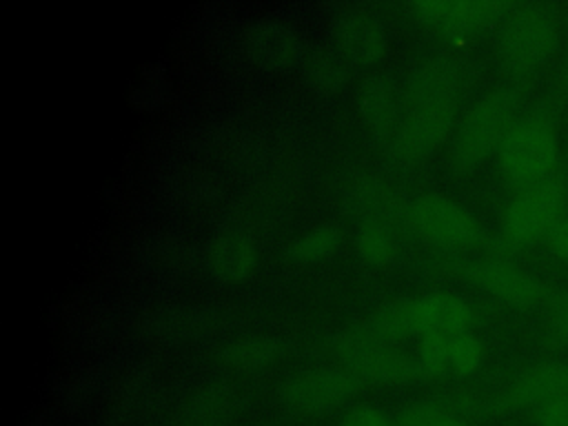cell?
Listing matches in <instances>:
<instances>
[{"label": "cell", "mask_w": 568, "mask_h": 426, "mask_svg": "<svg viewBox=\"0 0 568 426\" xmlns=\"http://www.w3.org/2000/svg\"><path fill=\"white\" fill-rule=\"evenodd\" d=\"M521 98V87L497 84L459 115L448 140V169L455 175L473 173L488 155L497 153L508 129L519 118Z\"/></svg>", "instance_id": "1"}, {"label": "cell", "mask_w": 568, "mask_h": 426, "mask_svg": "<svg viewBox=\"0 0 568 426\" xmlns=\"http://www.w3.org/2000/svg\"><path fill=\"white\" fill-rule=\"evenodd\" d=\"M559 44L555 13L541 2H515L499 20L495 55L508 84L526 87Z\"/></svg>", "instance_id": "2"}, {"label": "cell", "mask_w": 568, "mask_h": 426, "mask_svg": "<svg viewBox=\"0 0 568 426\" xmlns=\"http://www.w3.org/2000/svg\"><path fill=\"white\" fill-rule=\"evenodd\" d=\"M366 322L386 344H393L406 335L424 333H464L475 324L473 306L457 293L428 291L393 300L373 311Z\"/></svg>", "instance_id": "3"}, {"label": "cell", "mask_w": 568, "mask_h": 426, "mask_svg": "<svg viewBox=\"0 0 568 426\" xmlns=\"http://www.w3.org/2000/svg\"><path fill=\"white\" fill-rule=\"evenodd\" d=\"M497 166L517 191L555 175L559 140L548 106H537L515 120L497 149Z\"/></svg>", "instance_id": "4"}, {"label": "cell", "mask_w": 568, "mask_h": 426, "mask_svg": "<svg viewBox=\"0 0 568 426\" xmlns=\"http://www.w3.org/2000/svg\"><path fill=\"white\" fill-rule=\"evenodd\" d=\"M566 197L568 191L561 175L517 191L501 213V242L515 248L546 240L550 229L566 215Z\"/></svg>", "instance_id": "5"}, {"label": "cell", "mask_w": 568, "mask_h": 426, "mask_svg": "<svg viewBox=\"0 0 568 426\" xmlns=\"http://www.w3.org/2000/svg\"><path fill=\"white\" fill-rule=\"evenodd\" d=\"M457 120L459 98L404 106V115L388 140V151L399 162H417L450 140Z\"/></svg>", "instance_id": "6"}, {"label": "cell", "mask_w": 568, "mask_h": 426, "mask_svg": "<svg viewBox=\"0 0 568 426\" xmlns=\"http://www.w3.org/2000/svg\"><path fill=\"white\" fill-rule=\"evenodd\" d=\"M444 266L515 308H535L541 302H548L552 293L546 282L501 255H488L477 260H448Z\"/></svg>", "instance_id": "7"}, {"label": "cell", "mask_w": 568, "mask_h": 426, "mask_svg": "<svg viewBox=\"0 0 568 426\" xmlns=\"http://www.w3.org/2000/svg\"><path fill=\"white\" fill-rule=\"evenodd\" d=\"M364 382L342 362L315 364L284 377L277 386L280 399L297 413H324L351 399Z\"/></svg>", "instance_id": "8"}, {"label": "cell", "mask_w": 568, "mask_h": 426, "mask_svg": "<svg viewBox=\"0 0 568 426\" xmlns=\"http://www.w3.org/2000/svg\"><path fill=\"white\" fill-rule=\"evenodd\" d=\"M408 220L435 244L477 246L488 240L481 222L464 204L439 191L417 193L408 204Z\"/></svg>", "instance_id": "9"}, {"label": "cell", "mask_w": 568, "mask_h": 426, "mask_svg": "<svg viewBox=\"0 0 568 426\" xmlns=\"http://www.w3.org/2000/svg\"><path fill=\"white\" fill-rule=\"evenodd\" d=\"M224 322L220 308L209 304H160L135 317V331L144 339L182 344L215 333Z\"/></svg>", "instance_id": "10"}, {"label": "cell", "mask_w": 568, "mask_h": 426, "mask_svg": "<svg viewBox=\"0 0 568 426\" xmlns=\"http://www.w3.org/2000/svg\"><path fill=\"white\" fill-rule=\"evenodd\" d=\"M331 44L351 62L368 67L388 49L384 20L366 7H339L328 18Z\"/></svg>", "instance_id": "11"}, {"label": "cell", "mask_w": 568, "mask_h": 426, "mask_svg": "<svg viewBox=\"0 0 568 426\" xmlns=\"http://www.w3.org/2000/svg\"><path fill=\"white\" fill-rule=\"evenodd\" d=\"M568 395V359H546L519 371L497 395L477 404L481 413L532 408L539 402Z\"/></svg>", "instance_id": "12"}, {"label": "cell", "mask_w": 568, "mask_h": 426, "mask_svg": "<svg viewBox=\"0 0 568 426\" xmlns=\"http://www.w3.org/2000/svg\"><path fill=\"white\" fill-rule=\"evenodd\" d=\"M244 53L266 71H282L302 60L306 49L302 33L280 16H260L240 31Z\"/></svg>", "instance_id": "13"}, {"label": "cell", "mask_w": 568, "mask_h": 426, "mask_svg": "<svg viewBox=\"0 0 568 426\" xmlns=\"http://www.w3.org/2000/svg\"><path fill=\"white\" fill-rule=\"evenodd\" d=\"M464 84V67L448 53H430L419 58L406 73L404 82V106L459 98Z\"/></svg>", "instance_id": "14"}, {"label": "cell", "mask_w": 568, "mask_h": 426, "mask_svg": "<svg viewBox=\"0 0 568 426\" xmlns=\"http://www.w3.org/2000/svg\"><path fill=\"white\" fill-rule=\"evenodd\" d=\"M364 384H404L426 377L417 355H410L393 344H373L342 359Z\"/></svg>", "instance_id": "15"}, {"label": "cell", "mask_w": 568, "mask_h": 426, "mask_svg": "<svg viewBox=\"0 0 568 426\" xmlns=\"http://www.w3.org/2000/svg\"><path fill=\"white\" fill-rule=\"evenodd\" d=\"M344 202L362 215V220H377L393 229V224L408 220V204L379 175H355L344 189Z\"/></svg>", "instance_id": "16"}, {"label": "cell", "mask_w": 568, "mask_h": 426, "mask_svg": "<svg viewBox=\"0 0 568 426\" xmlns=\"http://www.w3.org/2000/svg\"><path fill=\"white\" fill-rule=\"evenodd\" d=\"M357 109L371 138L388 142L397 126V89L384 71H373L357 87Z\"/></svg>", "instance_id": "17"}, {"label": "cell", "mask_w": 568, "mask_h": 426, "mask_svg": "<svg viewBox=\"0 0 568 426\" xmlns=\"http://www.w3.org/2000/svg\"><path fill=\"white\" fill-rule=\"evenodd\" d=\"M242 406V393L229 382L193 388L180 406L182 426H224Z\"/></svg>", "instance_id": "18"}, {"label": "cell", "mask_w": 568, "mask_h": 426, "mask_svg": "<svg viewBox=\"0 0 568 426\" xmlns=\"http://www.w3.org/2000/svg\"><path fill=\"white\" fill-rule=\"evenodd\" d=\"M204 264L215 277L237 282L253 273L257 264V246L246 233L222 231L206 242Z\"/></svg>", "instance_id": "19"}, {"label": "cell", "mask_w": 568, "mask_h": 426, "mask_svg": "<svg viewBox=\"0 0 568 426\" xmlns=\"http://www.w3.org/2000/svg\"><path fill=\"white\" fill-rule=\"evenodd\" d=\"M513 4V0H450L439 29L450 40H466L499 22Z\"/></svg>", "instance_id": "20"}, {"label": "cell", "mask_w": 568, "mask_h": 426, "mask_svg": "<svg viewBox=\"0 0 568 426\" xmlns=\"http://www.w3.org/2000/svg\"><path fill=\"white\" fill-rule=\"evenodd\" d=\"M286 351V339L273 333H246L226 339L217 346L215 357L224 366L253 371L280 359Z\"/></svg>", "instance_id": "21"}, {"label": "cell", "mask_w": 568, "mask_h": 426, "mask_svg": "<svg viewBox=\"0 0 568 426\" xmlns=\"http://www.w3.org/2000/svg\"><path fill=\"white\" fill-rule=\"evenodd\" d=\"M300 67L306 82L322 93H337L351 82V62L328 42L306 44Z\"/></svg>", "instance_id": "22"}, {"label": "cell", "mask_w": 568, "mask_h": 426, "mask_svg": "<svg viewBox=\"0 0 568 426\" xmlns=\"http://www.w3.org/2000/svg\"><path fill=\"white\" fill-rule=\"evenodd\" d=\"M344 231L335 222H322L311 226L306 233L297 235L286 246V255L295 262H313L320 257H326L342 244Z\"/></svg>", "instance_id": "23"}, {"label": "cell", "mask_w": 568, "mask_h": 426, "mask_svg": "<svg viewBox=\"0 0 568 426\" xmlns=\"http://www.w3.org/2000/svg\"><path fill=\"white\" fill-rule=\"evenodd\" d=\"M355 244H357L359 255L375 266L388 264L395 255L393 229L377 220H362L357 235H355Z\"/></svg>", "instance_id": "24"}, {"label": "cell", "mask_w": 568, "mask_h": 426, "mask_svg": "<svg viewBox=\"0 0 568 426\" xmlns=\"http://www.w3.org/2000/svg\"><path fill=\"white\" fill-rule=\"evenodd\" d=\"M260 142L262 140L255 133L237 126H224L211 138L215 151L224 160L235 164H248L251 160H255L260 155Z\"/></svg>", "instance_id": "25"}, {"label": "cell", "mask_w": 568, "mask_h": 426, "mask_svg": "<svg viewBox=\"0 0 568 426\" xmlns=\"http://www.w3.org/2000/svg\"><path fill=\"white\" fill-rule=\"evenodd\" d=\"M173 193L180 202L197 206V204H209L222 195V182L202 169H189L180 178H175Z\"/></svg>", "instance_id": "26"}, {"label": "cell", "mask_w": 568, "mask_h": 426, "mask_svg": "<svg viewBox=\"0 0 568 426\" xmlns=\"http://www.w3.org/2000/svg\"><path fill=\"white\" fill-rule=\"evenodd\" d=\"M484 357V344L470 331L455 333L448 337V362L457 375H470L479 368Z\"/></svg>", "instance_id": "27"}, {"label": "cell", "mask_w": 568, "mask_h": 426, "mask_svg": "<svg viewBox=\"0 0 568 426\" xmlns=\"http://www.w3.org/2000/svg\"><path fill=\"white\" fill-rule=\"evenodd\" d=\"M448 337L446 333H424L419 335V362L426 377H439L450 371L448 362Z\"/></svg>", "instance_id": "28"}, {"label": "cell", "mask_w": 568, "mask_h": 426, "mask_svg": "<svg viewBox=\"0 0 568 426\" xmlns=\"http://www.w3.org/2000/svg\"><path fill=\"white\" fill-rule=\"evenodd\" d=\"M535 426H568V395H557L530 408Z\"/></svg>", "instance_id": "29"}, {"label": "cell", "mask_w": 568, "mask_h": 426, "mask_svg": "<svg viewBox=\"0 0 568 426\" xmlns=\"http://www.w3.org/2000/svg\"><path fill=\"white\" fill-rule=\"evenodd\" d=\"M444 413L448 410L437 402H415L406 406L393 422L395 426H433V422Z\"/></svg>", "instance_id": "30"}, {"label": "cell", "mask_w": 568, "mask_h": 426, "mask_svg": "<svg viewBox=\"0 0 568 426\" xmlns=\"http://www.w3.org/2000/svg\"><path fill=\"white\" fill-rule=\"evenodd\" d=\"M339 426H395V422L373 404L353 406L342 419Z\"/></svg>", "instance_id": "31"}, {"label": "cell", "mask_w": 568, "mask_h": 426, "mask_svg": "<svg viewBox=\"0 0 568 426\" xmlns=\"http://www.w3.org/2000/svg\"><path fill=\"white\" fill-rule=\"evenodd\" d=\"M546 304L550 311V324L555 333L564 342H568V291H552Z\"/></svg>", "instance_id": "32"}, {"label": "cell", "mask_w": 568, "mask_h": 426, "mask_svg": "<svg viewBox=\"0 0 568 426\" xmlns=\"http://www.w3.org/2000/svg\"><path fill=\"white\" fill-rule=\"evenodd\" d=\"M450 7V0H415L410 2V11L417 16V20L426 24H442L446 11Z\"/></svg>", "instance_id": "33"}, {"label": "cell", "mask_w": 568, "mask_h": 426, "mask_svg": "<svg viewBox=\"0 0 568 426\" xmlns=\"http://www.w3.org/2000/svg\"><path fill=\"white\" fill-rule=\"evenodd\" d=\"M544 242L548 244V248H550L557 257H561V260L568 262V215H564V217L550 229V233L546 235Z\"/></svg>", "instance_id": "34"}, {"label": "cell", "mask_w": 568, "mask_h": 426, "mask_svg": "<svg viewBox=\"0 0 568 426\" xmlns=\"http://www.w3.org/2000/svg\"><path fill=\"white\" fill-rule=\"evenodd\" d=\"M433 426H468L462 417H457V415H453V413H444L442 417H437L435 422H433Z\"/></svg>", "instance_id": "35"}]
</instances>
